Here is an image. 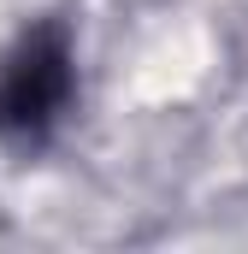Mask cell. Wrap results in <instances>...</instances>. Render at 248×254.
I'll return each mask as SVG.
<instances>
[{"instance_id": "cell-1", "label": "cell", "mask_w": 248, "mask_h": 254, "mask_svg": "<svg viewBox=\"0 0 248 254\" xmlns=\"http://www.w3.org/2000/svg\"><path fill=\"white\" fill-rule=\"evenodd\" d=\"M77 101V54L65 18L30 24L0 60V142L12 154H36L54 142L60 119Z\"/></svg>"}]
</instances>
